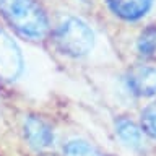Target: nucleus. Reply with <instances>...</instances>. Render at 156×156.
<instances>
[{
  "label": "nucleus",
  "instance_id": "nucleus-7",
  "mask_svg": "<svg viewBox=\"0 0 156 156\" xmlns=\"http://www.w3.org/2000/svg\"><path fill=\"white\" fill-rule=\"evenodd\" d=\"M115 135L120 140V143L129 150L136 151L145 148V132L127 117H119L115 120Z\"/></svg>",
  "mask_w": 156,
  "mask_h": 156
},
{
  "label": "nucleus",
  "instance_id": "nucleus-9",
  "mask_svg": "<svg viewBox=\"0 0 156 156\" xmlns=\"http://www.w3.org/2000/svg\"><path fill=\"white\" fill-rule=\"evenodd\" d=\"M138 54L143 57H151L156 52V28H146L140 34L138 42H136Z\"/></svg>",
  "mask_w": 156,
  "mask_h": 156
},
{
  "label": "nucleus",
  "instance_id": "nucleus-4",
  "mask_svg": "<svg viewBox=\"0 0 156 156\" xmlns=\"http://www.w3.org/2000/svg\"><path fill=\"white\" fill-rule=\"evenodd\" d=\"M21 132L26 143L37 151L49 150L55 143V132L52 124L41 115H24Z\"/></svg>",
  "mask_w": 156,
  "mask_h": 156
},
{
  "label": "nucleus",
  "instance_id": "nucleus-3",
  "mask_svg": "<svg viewBox=\"0 0 156 156\" xmlns=\"http://www.w3.org/2000/svg\"><path fill=\"white\" fill-rule=\"evenodd\" d=\"M26 73V54L21 44L5 26L0 24V81L16 85Z\"/></svg>",
  "mask_w": 156,
  "mask_h": 156
},
{
  "label": "nucleus",
  "instance_id": "nucleus-8",
  "mask_svg": "<svg viewBox=\"0 0 156 156\" xmlns=\"http://www.w3.org/2000/svg\"><path fill=\"white\" fill-rule=\"evenodd\" d=\"M63 156H104L85 140H70L63 146Z\"/></svg>",
  "mask_w": 156,
  "mask_h": 156
},
{
  "label": "nucleus",
  "instance_id": "nucleus-6",
  "mask_svg": "<svg viewBox=\"0 0 156 156\" xmlns=\"http://www.w3.org/2000/svg\"><path fill=\"white\" fill-rule=\"evenodd\" d=\"M106 2L112 13L125 21H136L143 18L153 7V0H106Z\"/></svg>",
  "mask_w": 156,
  "mask_h": 156
},
{
  "label": "nucleus",
  "instance_id": "nucleus-10",
  "mask_svg": "<svg viewBox=\"0 0 156 156\" xmlns=\"http://www.w3.org/2000/svg\"><path fill=\"white\" fill-rule=\"evenodd\" d=\"M140 122L141 130L146 135H150L153 140H156V104H150L141 111Z\"/></svg>",
  "mask_w": 156,
  "mask_h": 156
},
{
  "label": "nucleus",
  "instance_id": "nucleus-5",
  "mask_svg": "<svg viewBox=\"0 0 156 156\" xmlns=\"http://www.w3.org/2000/svg\"><path fill=\"white\" fill-rule=\"evenodd\" d=\"M127 86L136 96L156 94V67L140 65L133 68L127 76Z\"/></svg>",
  "mask_w": 156,
  "mask_h": 156
},
{
  "label": "nucleus",
  "instance_id": "nucleus-1",
  "mask_svg": "<svg viewBox=\"0 0 156 156\" xmlns=\"http://www.w3.org/2000/svg\"><path fill=\"white\" fill-rule=\"evenodd\" d=\"M0 20L26 41H41L49 34V18L37 0H0Z\"/></svg>",
  "mask_w": 156,
  "mask_h": 156
},
{
  "label": "nucleus",
  "instance_id": "nucleus-2",
  "mask_svg": "<svg viewBox=\"0 0 156 156\" xmlns=\"http://www.w3.org/2000/svg\"><path fill=\"white\" fill-rule=\"evenodd\" d=\"M54 41L63 54L72 57H83L94 46V33L80 18H67L57 26Z\"/></svg>",
  "mask_w": 156,
  "mask_h": 156
}]
</instances>
